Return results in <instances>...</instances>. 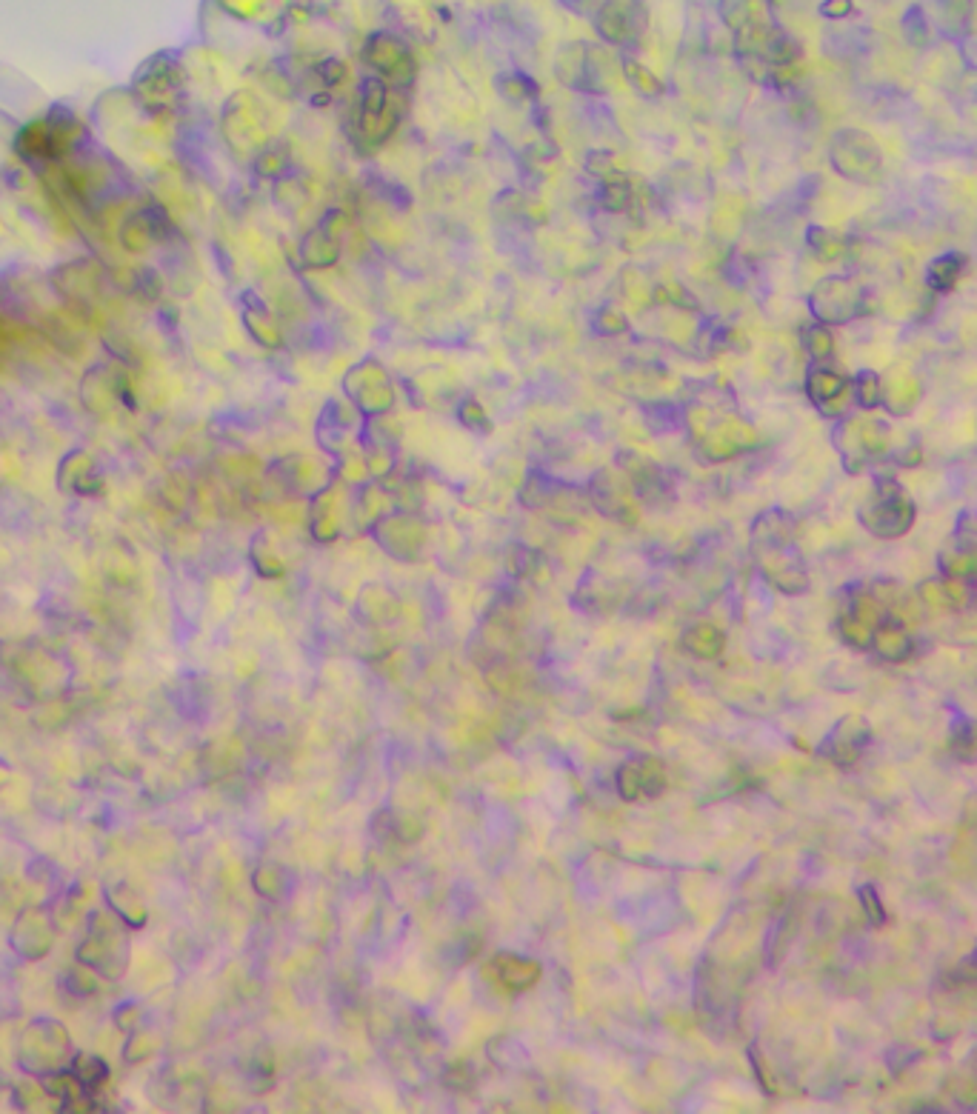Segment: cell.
<instances>
[{"label": "cell", "instance_id": "cb8c5ba5", "mask_svg": "<svg viewBox=\"0 0 977 1114\" xmlns=\"http://www.w3.org/2000/svg\"><path fill=\"white\" fill-rule=\"evenodd\" d=\"M918 463H920V449H918V446H915V449H912V446H906V449L900 452V466H918Z\"/></svg>", "mask_w": 977, "mask_h": 1114}, {"label": "cell", "instance_id": "7402d4cb", "mask_svg": "<svg viewBox=\"0 0 977 1114\" xmlns=\"http://www.w3.org/2000/svg\"><path fill=\"white\" fill-rule=\"evenodd\" d=\"M855 12V3L852 0H823L820 3V15L829 20H843Z\"/></svg>", "mask_w": 977, "mask_h": 1114}, {"label": "cell", "instance_id": "603a6c76", "mask_svg": "<svg viewBox=\"0 0 977 1114\" xmlns=\"http://www.w3.org/2000/svg\"><path fill=\"white\" fill-rule=\"evenodd\" d=\"M263 0H220V6L226 9V12H232V15H238V18H249V12H255Z\"/></svg>", "mask_w": 977, "mask_h": 1114}, {"label": "cell", "instance_id": "2e32d148", "mask_svg": "<svg viewBox=\"0 0 977 1114\" xmlns=\"http://www.w3.org/2000/svg\"><path fill=\"white\" fill-rule=\"evenodd\" d=\"M903 35L912 46H926L932 38V23L929 15L923 12V6H909L906 15H903Z\"/></svg>", "mask_w": 977, "mask_h": 1114}, {"label": "cell", "instance_id": "30bf717a", "mask_svg": "<svg viewBox=\"0 0 977 1114\" xmlns=\"http://www.w3.org/2000/svg\"><path fill=\"white\" fill-rule=\"evenodd\" d=\"M920 395V380L912 375H892V378L883 380V409L892 415V418H906L915 406H918Z\"/></svg>", "mask_w": 977, "mask_h": 1114}, {"label": "cell", "instance_id": "ba28073f", "mask_svg": "<svg viewBox=\"0 0 977 1114\" xmlns=\"http://www.w3.org/2000/svg\"><path fill=\"white\" fill-rule=\"evenodd\" d=\"M803 389H806L812 406L823 418H843L849 403H855L852 400V378L843 375V372H835V369H826V366H812L806 372Z\"/></svg>", "mask_w": 977, "mask_h": 1114}, {"label": "cell", "instance_id": "d6986e66", "mask_svg": "<svg viewBox=\"0 0 977 1114\" xmlns=\"http://www.w3.org/2000/svg\"><path fill=\"white\" fill-rule=\"evenodd\" d=\"M75 1077H78L80 1086L92 1089V1086H98V1083L106 1080V1066L100 1063L98 1057L80 1055L78 1060H75Z\"/></svg>", "mask_w": 977, "mask_h": 1114}, {"label": "cell", "instance_id": "ac0fdd59", "mask_svg": "<svg viewBox=\"0 0 977 1114\" xmlns=\"http://www.w3.org/2000/svg\"><path fill=\"white\" fill-rule=\"evenodd\" d=\"M720 18L723 23L738 32L746 23H752V0H720Z\"/></svg>", "mask_w": 977, "mask_h": 1114}, {"label": "cell", "instance_id": "6da1fadb", "mask_svg": "<svg viewBox=\"0 0 977 1114\" xmlns=\"http://www.w3.org/2000/svg\"><path fill=\"white\" fill-rule=\"evenodd\" d=\"M86 140V126L83 120L75 118L69 109L55 106L46 115L32 118L23 123L15 135V152L26 163L35 166H52L69 160Z\"/></svg>", "mask_w": 977, "mask_h": 1114}, {"label": "cell", "instance_id": "3957f363", "mask_svg": "<svg viewBox=\"0 0 977 1114\" xmlns=\"http://www.w3.org/2000/svg\"><path fill=\"white\" fill-rule=\"evenodd\" d=\"M809 312L823 326H846V323L866 318L869 292L860 280L849 278V275H829L812 286Z\"/></svg>", "mask_w": 977, "mask_h": 1114}, {"label": "cell", "instance_id": "4fadbf2b", "mask_svg": "<svg viewBox=\"0 0 977 1114\" xmlns=\"http://www.w3.org/2000/svg\"><path fill=\"white\" fill-rule=\"evenodd\" d=\"M852 400L863 412H875L883 403V378L872 369H863L852 378Z\"/></svg>", "mask_w": 977, "mask_h": 1114}, {"label": "cell", "instance_id": "52a82bcc", "mask_svg": "<svg viewBox=\"0 0 977 1114\" xmlns=\"http://www.w3.org/2000/svg\"><path fill=\"white\" fill-rule=\"evenodd\" d=\"M363 60L372 72H378L380 80L392 83H409L415 75V58L406 49V43L389 32H378L366 40L363 46Z\"/></svg>", "mask_w": 977, "mask_h": 1114}, {"label": "cell", "instance_id": "8992f818", "mask_svg": "<svg viewBox=\"0 0 977 1114\" xmlns=\"http://www.w3.org/2000/svg\"><path fill=\"white\" fill-rule=\"evenodd\" d=\"M646 23H649L646 0H603L595 18L600 38L615 46L638 43L640 35L646 32Z\"/></svg>", "mask_w": 977, "mask_h": 1114}, {"label": "cell", "instance_id": "484cf974", "mask_svg": "<svg viewBox=\"0 0 977 1114\" xmlns=\"http://www.w3.org/2000/svg\"><path fill=\"white\" fill-rule=\"evenodd\" d=\"M9 352V329H6V323L0 320V355H6Z\"/></svg>", "mask_w": 977, "mask_h": 1114}, {"label": "cell", "instance_id": "5bb4252c", "mask_svg": "<svg viewBox=\"0 0 977 1114\" xmlns=\"http://www.w3.org/2000/svg\"><path fill=\"white\" fill-rule=\"evenodd\" d=\"M800 343H803V349L809 352V358L818 360V363H823V360H829L832 355H835V335H832V329L829 326H823V323H806L803 329H800Z\"/></svg>", "mask_w": 977, "mask_h": 1114}, {"label": "cell", "instance_id": "44dd1931", "mask_svg": "<svg viewBox=\"0 0 977 1114\" xmlns=\"http://www.w3.org/2000/svg\"><path fill=\"white\" fill-rule=\"evenodd\" d=\"M498 83H509V89H500V92H503L506 98L526 100V98H535V95H538V86H535L532 80L526 78V75H520V72H515V75H503Z\"/></svg>", "mask_w": 977, "mask_h": 1114}, {"label": "cell", "instance_id": "7a4b0ae2", "mask_svg": "<svg viewBox=\"0 0 977 1114\" xmlns=\"http://www.w3.org/2000/svg\"><path fill=\"white\" fill-rule=\"evenodd\" d=\"M829 163L835 175L858 186H872L883 178V152H880L878 140L855 126H843L832 135Z\"/></svg>", "mask_w": 977, "mask_h": 1114}, {"label": "cell", "instance_id": "d4e9b609", "mask_svg": "<svg viewBox=\"0 0 977 1114\" xmlns=\"http://www.w3.org/2000/svg\"><path fill=\"white\" fill-rule=\"evenodd\" d=\"M772 3V9H798V6H803V0H769Z\"/></svg>", "mask_w": 977, "mask_h": 1114}, {"label": "cell", "instance_id": "5b68a950", "mask_svg": "<svg viewBox=\"0 0 977 1114\" xmlns=\"http://www.w3.org/2000/svg\"><path fill=\"white\" fill-rule=\"evenodd\" d=\"M838 438H843L840 452L846 466L852 472H860L863 466H869V460L883 458L889 452L892 432L889 423L878 418H846L838 426Z\"/></svg>", "mask_w": 977, "mask_h": 1114}, {"label": "cell", "instance_id": "ffe728a7", "mask_svg": "<svg viewBox=\"0 0 977 1114\" xmlns=\"http://www.w3.org/2000/svg\"><path fill=\"white\" fill-rule=\"evenodd\" d=\"M312 75L318 78V83L323 86V89H332V86L343 83V78H346V66L335 58L320 60L318 66L312 69Z\"/></svg>", "mask_w": 977, "mask_h": 1114}, {"label": "cell", "instance_id": "7c38bea8", "mask_svg": "<svg viewBox=\"0 0 977 1114\" xmlns=\"http://www.w3.org/2000/svg\"><path fill=\"white\" fill-rule=\"evenodd\" d=\"M806 246H809V252L818 260L832 263V260H843L849 255L852 240L846 238L843 232L826 229V226H809L806 229Z\"/></svg>", "mask_w": 977, "mask_h": 1114}, {"label": "cell", "instance_id": "9a60e30c", "mask_svg": "<svg viewBox=\"0 0 977 1114\" xmlns=\"http://www.w3.org/2000/svg\"><path fill=\"white\" fill-rule=\"evenodd\" d=\"M600 203H603V209L606 212H612V215H620V212H626L629 209V203H632V189H629V180L626 178H606L603 180V186H600Z\"/></svg>", "mask_w": 977, "mask_h": 1114}, {"label": "cell", "instance_id": "9c48e42d", "mask_svg": "<svg viewBox=\"0 0 977 1114\" xmlns=\"http://www.w3.org/2000/svg\"><path fill=\"white\" fill-rule=\"evenodd\" d=\"M180 86H183V69L169 55L152 58L140 69L138 92L146 103L169 106L180 92Z\"/></svg>", "mask_w": 977, "mask_h": 1114}, {"label": "cell", "instance_id": "277c9868", "mask_svg": "<svg viewBox=\"0 0 977 1114\" xmlns=\"http://www.w3.org/2000/svg\"><path fill=\"white\" fill-rule=\"evenodd\" d=\"M915 503L906 498V492L900 489L895 480H880L875 486V495L872 500L860 509V520L863 526L878 535V538H900L912 529L915 523Z\"/></svg>", "mask_w": 977, "mask_h": 1114}, {"label": "cell", "instance_id": "8fae6325", "mask_svg": "<svg viewBox=\"0 0 977 1114\" xmlns=\"http://www.w3.org/2000/svg\"><path fill=\"white\" fill-rule=\"evenodd\" d=\"M969 258L963 252H946L929 263L926 269V286L935 292V295H946L958 286V280L963 278V269H966Z\"/></svg>", "mask_w": 977, "mask_h": 1114}, {"label": "cell", "instance_id": "e0dca14e", "mask_svg": "<svg viewBox=\"0 0 977 1114\" xmlns=\"http://www.w3.org/2000/svg\"><path fill=\"white\" fill-rule=\"evenodd\" d=\"M623 75H626V80L638 89L640 95H646V98H655V95H663V83H660L646 66H640V63H635V60H623Z\"/></svg>", "mask_w": 977, "mask_h": 1114}]
</instances>
